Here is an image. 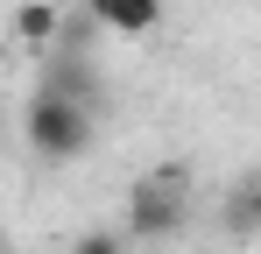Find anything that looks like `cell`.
Returning <instances> with one entry per match:
<instances>
[{"instance_id": "cell-1", "label": "cell", "mask_w": 261, "mask_h": 254, "mask_svg": "<svg viewBox=\"0 0 261 254\" xmlns=\"http://www.w3.org/2000/svg\"><path fill=\"white\" fill-rule=\"evenodd\" d=\"M21 134L43 163H78V156H92V106L64 99V92H36L21 113Z\"/></svg>"}, {"instance_id": "cell-2", "label": "cell", "mask_w": 261, "mask_h": 254, "mask_svg": "<svg viewBox=\"0 0 261 254\" xmlns=\"http://www.w3.org/2000/svg\"><path fill=\"white\" fill-rule=\"evenodd\" d=\"M191 226V191H184V176L163 169V176H141L127 191V240H148V247H163Z\"/></svg>"}, {"instance_id": "cell-3", "label": "cell", "mask_w": 261, "mask_h": 254, "mask_svg": "<svg viewBox=\"0 0 261 254\" xmlns=\"http://www.w3.org/2000/svg\"><path fill=\"white\" fill-rule=\"evenodd\" d=\"M57 21H64V14H57V0H21L7 29H14V42H49V36H57Z\"/></svg>"}, {"instance_id": "cell-4", "label": "cell", "mask_w": 261, "mask_h": 254, "mask_svg": "<svg viewBox=\"0 0 261 254\" xmlns=\"http://www.w3.org/2000/svg\"><path fill=\"white\" fill-rule=\"evenodd\" d=\"M99 21H106V29H120V36H148V29L163 21V0H113Z\"/></svg>"}, {"instance_id": "cell-5", "label": "cell", "mask_w": 261, "mask_h": 254, "mask_svg": "<svg viewBox=\"0 0 261 254\" xmlns=\"http://www.w3.org/2000/svg\"><path fill=\"white\" fill-rule=\"evenodd\" d=\"M226 226H233L240 240H247V233L261 226V191H254V176H240V184L226 191Z\"/></svg>"}, {"instance_id": "cell-6", "label": "cell", "mask_w": 261, "mask_h": 254, "mask_svg": "<svg viewBox=\"0 0 261 254\" xmlns=\"http://www.w3.org/2000/svg\"><path fill=\"white\" fill-rule=\"evenodd\" d=\"M71 254H127V247H120V233H85Z\"/></svg>"}, {"instance_id": "cell-7", "label": "cell", "mask_w": 261, "mask_h": 254, "mask_svg": "<svg viewBox=\"0 0 261 254\" xmlns=\"http://www.w3.org/2000/svg\"><path fill=\"white\" fill-rule=\"evenodd\" d=\"M106 7H113V0H85V14H92V21H99V14H106Z\"/></svg>"}, {"instance_id": "cell-8", "label": "cell", "mask_w": 261, "mask_h": 254, "mask_svg": "<svg viewBox=\"0 0 261 254\" xmlns=\"http://www.w3.org/2000/svg\"><path fill=\"white\" fill-rule=\"evenodd\" d=\"M0 254H7V240H0Z\"/></svg>"}]
</instances>
